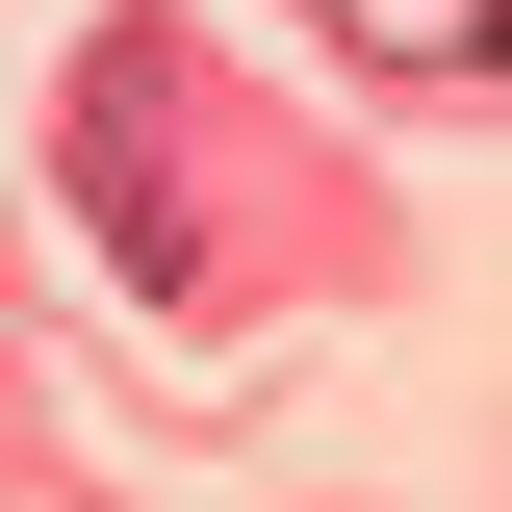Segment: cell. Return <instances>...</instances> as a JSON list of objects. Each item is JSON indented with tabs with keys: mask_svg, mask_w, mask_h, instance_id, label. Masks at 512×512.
<instances>
[{
	"mask_svg": "<svg viewBox=\"0 0 512 512\" xmlns=\"http://www.w3.org/2000/svg\"><path fill=\"white\" fill-rule=\"evenodd\" d=\"M333 26H359V52H410V77H487V52H512V0H333Z\"/></svg>",
	"mask_w": 512,
	"mask_h": 512,
	"instance_id": "cell-1",
	"label": "cell"
}]
</instances>
